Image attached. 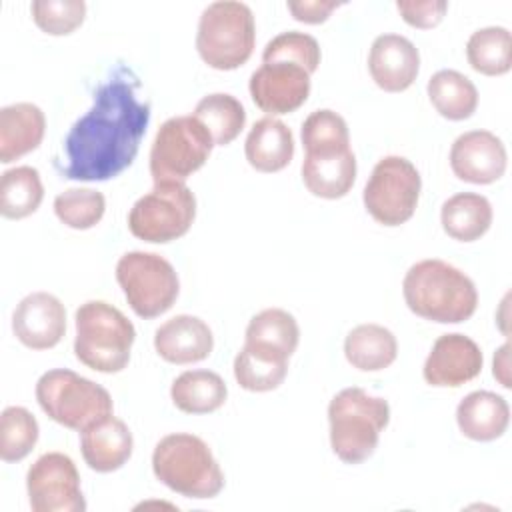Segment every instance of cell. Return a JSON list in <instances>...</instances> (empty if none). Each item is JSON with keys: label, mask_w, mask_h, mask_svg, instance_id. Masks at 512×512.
I'll return each instance as SVG.
<instances>
[{"label": "cell", "mask_w": 512, "mask_h": 512, "mask_svg": "<svg viewBox=\"0 0 512 512\" xmlns=\"http://www.w3.org/2000/svg\"><path fill=\"white\" fill-rule=\"evenodd\" d=\"M138 86L124 66L98 86L92 108L64 138L66 162L56 164L64 178L104 182L134 162L150 122V104L138 98Z\"/></svg>", "instance_id": "cell-1"}, {"label": "cell", "mask_w": 512, "mask_h": 512, "mask_svg": "<svg viewBox=\"0 0 512 512\" xmlns=\"http://www.w3.org/2000/svg\"><path fill=\"white\" fill-rule=\"evenodd\" d=\"M402 294L416 316L440 324L464 322L478 306L474 282L462 270L438 258L412 264L404 276Z\"/></svg>", "instance_id": "cell-2"}, {"label": "cell", "mask_w": 512, "mask_h": 512, "mask_svg": "<svg viewBox=\"0 0 512 512\" xmlns=\"http://www.w3.org/2000/svg\"><path fill=\"white\" fill-rule=\"evenodd\" d=\"M152 470L164 486L186 498H214L224 488V474L212 450L188 432L168 434L156 444Z\"/></svg>", "instance_id": "cell-3"}, {"label": "cell", "mask_w": 512, "mask_h": 512, "mask_svg": "<svg viewBox=\"0 0 512 512\" xmlns=\"http://www.w3.org/2000/svg\"><path fill=\"white\" fill-rule=\"evenodd\" d=\"M328 422L334 454L346 464H360L374 454L390 422V406L358 386L344 388L328 404Z\"/></svg>", "instance_id": "cell-4"}, {"label": "cell", "mask_w": 512, "mask_h": 512, "mask_svg": "<svg viewBox=\"0 0 512 512\" xmlns=\"http://www.w3.org/2000/svg\"><path fill=\"white\" fill-rule=\"evenodd\" d=\"M74 322V354L84 366L104 374L128 366L136 330L116 306L104 300H88L76 310Z\"/></svg>", "instance_id": "cell-5"}, {"label": "cell", "mask_w": 512, "mask_h": 512, "mask_svg": "<svg viewBox=\"0 0 512 512\" xmlns=\"http://www.w3.org/2000/svg\"><path fill=\"white\" fill-rule=\"evenodd\" d=\"M256 44L254 14L248 4L218 0L208 4L198 20L196 50L216 70H234L248 62Z\"/></svg>", "instance_id": "cell-6"}, {"label": "cell", "mask_w": 512, "mask_h": 512, "mask_svg": "<svg viewBox=\"0 0 512 512\" xmlns=\"http://www.w3.org/2000/svg\"><path fill=\"white\" fill-rule=\"evenodd\" d=\"M36 400L48 418L78 432L112 414L108 390L68 368L44 372L36 382Z\"/></svg>", "instance_id": "cell-7"}, {"label": "cell", "mask_w": 512, "mask_h": 512, "mask_svg": "<svg viewBox=\"0 0 512 512\" xmlns=\"http://www.w3.org/2000/svg\"><path fill=\"white\" fill-rule=\"evenodd\" d=\"M194 218L196 198L184 182H154L130 208L128 228L144 242L166 244L184 236Z\"/></svg>", "instance_id": "cell-8"}, {"label": "cell", "mask_w": 512, "mask_h": 512, "mask_svg": "<svg viewBox=\"0 0 512 512\" xmlns=\"http://www.w3.org/2000/svg\"><path fill=\"white\" fill-rule=\"evenodd\" d=\"M116 280L140 318H156L172 308L180 282L174 266L156 252L132 250L116 264Z\"/></svg>", "instance_id": "cell-9"}, {"label": "cell", "mask_w": 512, "mask_h": 512, "mask_svg": "<svg viewBox=\"0 0 512 512\" xmlns=\"http://www.w3.org/2000/svg\"><path fill=\"white\" fill-rule=\"evenodd\" d=\"M214 148L210 132L190 114L172 116L156 132L150 148L154 182H184L200 170Z\"/></svg>", "instance_id": "cell-10"}, {"label": "cell", "mask_w": 512, "mask_h": 512, "mask_svg": "<svg viewBox=\"0 0 512 512\" xmlns=\"http://www.w3.org/2000/svg\"><path fill=\"white\" fill-rule=\"evenodd\" d=\"M422 180L416 166L404 156H384L376 162L366 186L364 206L368 214L384 226H400L412 218Z\"/></svg>", "instance_id": "cell-11"}, {"label": "cell", "mask_w": 512, "mask_h": 512, "mask_svg": "<svg viewBox=\"0 0 512 512\" xmlns=\"http://www.w3.org/2000/svg\"><path fill=\"white\" fill-rule=\"evenodd\" d=\"M26 490L34 512L86 510L78 468L74 460L62 452H46L28 468Z\"/></svg>", "instance_id": "cell-12"}, {"label": "cell", "mask_w": 512, "mask_h": 512, "mask_svg": "<svg viewBox=\"0 0 512 512\" xmlns=\"http://www.w3.org/2000/svg\"><path fill=\"white\" fill-rule=\"evenodd\" d=\"M250 96L254 104L270 114H290L298 110L310 94V72L290 60L262 62L250 76Z\"/></svg>", "instance_id": "cell-13"}, {"label": "cell", "mask_w": 512, "mask_h": 512, "mask_svg": "<svg viewBox=\"0 0 512 512\" xmlns=\"http://www.w3.org/2000/svg\"><path fill=\"white\" fill-rule=\"evenodd\" d=\"M482 364L480 346L472 338L452 332L436 338L424 362L422 376L430 386L458 388L474 380L482 372Z\"/></svg>", "instance_id": "cell-14"}, {"label": "cell", "mask_w": 512, "mask_h": 512, "mask_svg": "<svg viewBox=\"0 0 512 512\" xmlns=\"http://www.w3.org/2000/svg\"><path fill=\"white\" fill-rule=\"evenodd\" d=\"M504 142L488 130L460 134L450 148L452 172L470 184H492L506 172Z\"/></svg>", "instance_id": "cell-15"}, {"label": "cell", "mask_w": 512, "mask_h": 512, "mask_svg": "<svg viewBox=\"0 0 512 512\" xmlns=\"http://www.w3.org/2000/svg\"><path fill=\"white\" fill-rule=\"evenodd\" d=\"M12 330L26 348H54L66 332V308L50 292H32L16 306Z\"/></svg>", "instance_id": "cell-16"}, {"label": "cell", "mask_w": 512, "mask_h": 512, "mask_svg": "<svg viewBox=\"0 0 512 512\" xmlns=\"http://www.w3.org/2000/svg\"><path fill=\"white\" fill-rule=\"evenodd\" d=\"M302 180L314 196L336 200L350 192L356 180V156L350 146L310 148L302 162Z\"/></svg>", "instance_id": "cell-17"}, {"label": "cell", "mask_w": 512, "mask_h": 512, "mask_svg": "<svg viewBox=\"0 0 512 512\" xmlns=\"http://www.w3.org/2000/svg\"><path fill=\"white\" fill-rule=\"evenodd\" d=\"M368 70L378 88L402 92L410 88L420 70L418 48L400 34H380L370 46Z\"/></svg>", "instance_id": "cell-18"}, {"label": "cell", "mask_w": 512, "mask_h": 512, "mask_svg": "<svg viewBox=\"0 0 512 512\" xmlns=\"http://www.w3.org/2000/svg\"><path fill=\"white\" fill-rule=\"evenodd\" d=\"M154 348L170 364H192L208 358L214 348V336L202 318L178 314L158 326Z\"/></svg>", "instance_id": "cell-19"}, {"label": "cell", "mask_w": 512, "mask_h": 512, "mask_svg": "<svg viewBox=\"0 0 512 512\" xmlns=\"http://www.w3.org/2000/svg\"><path fill=\"white\" fill-rule=\"evenodd\" d=\"M132 432L120 418L108 414L82 430L80 450L84 462L96 472H114L132 456Z\"/></svg>", "instance_id": "cell-20"}, {"label": "cell", "mask_w": 512, "mask_h": 512, "mask_svg": "<svg viewBox=\"0 0 512 512\" xmlns=\"http://www.w3.org/2000/svg\"><path fill=\"white\" fill-rule=\"evenodd\" d=\"M44 112L32 102H16L0 110V162L10 164L36 150L44 138Z\"/></svg>", "instance_id": "cell-21"}, {"label": "cell", "mask_w": 512, "mask_h": 512, "mask_svg": "<svg viewBox=\"0 0 512 512\" xmlns=\"http://www.w3.org/2000/svg\"><path fill=\"white\" fill-rule=\"evenodd\" d=\"M460 432L476 442H492L500 438L510 422L508 402L488 390H476L464 396L456 408Z\"/></svg>", "instance_id": "cell-22"}, {"label": "cell", "mask_w": 512, "mask_h": 512, "mask_svg": "<svg viewBox=\"0 0 512 512\" xmlns=\"http://www.w3.org/2000/svg\"><path fill=\"white\" fill-rule=\"evenodd\" d=\"M248 164L258 172H278L294 156L292 130L272 116L254 122L244 144Z\"/></svg>", "instance_id": "cell-23"}, {"label": "cell", "mask_w": 512, "mask_h": 512, "mask_svg": "<svg viewBox=\"0 0 512 512\" xmlns=\"http://www.w3.org/2000/svg\"><path fill=\"white\" fill-rule=\"evenodd\" d=\"M440 222L450 238L474 242L488 232L492 224V206L482 194L458 192L442 204Z\"/></svg>", "instance_id": "cell-24"}, {"label": "cell", "mask_w": 512, "mask_h": 512, "mask_svg": "<svg viewBox=\"0 0 512 512\" xmlns=\"http://www.w3.org/2000/svg\"><path fill=\"white\" fill-rule=\"evenodd\" d=\"M346 360L362 372L388 368L398 354L396 336L380 324H360L344 340Z\"/></svg>", "instance_id": "cell-25"}, {"label": "cell", "mask_w": 512, "mask_h": 512, "mask_svg": "<svg viewBox=\"0 0 512 512\" xmlns=\"http://www.w3.org/2000/svg\"><path fill=\"white\" fill-rule=\"evenodd\" d=\"M228 396L220 374L212 370H186L170 388L174 406L186 414H208L218 410Z\"/></svg>", "instance_id": "cell-26"}, {"label": "cell", "mask_w": 512, "mask_h": 512, "mask_svg": "<svg viewBox=\"0 0 512 512\" xmlns=\"http://www.w3.org/2000/svg\"><path fill=\"white\" fill-rule=\"evenodd\" d=\"M288 374V358L252 344H244L234 358V378L250 392L276 390Z\"/></svg>", "instance_id": "cell-27"}, {"label": "cell", "mask_w": 512, "mask_h": 512, "mask_svg": "<svg viewBox=\"0 0 512 512\" xmlns=\"http://www.w3.org/2000/svg\"><path fill=\"white\" fill-rule=\"evenodd\" d=\"M426 90L436 112L448 120H466L476 112L478 90L458 70H438L428 80Z\"/></svg>", "instance_id": "cell-28"}, {"label": "cell", "mask_w": 512, "mask_h": 512, "mask_svg": "<svg viewBox=\"0 0 512 512\" xmlns=\"http://www.w3.org/2000/svg\"><path fill=\"white\" fill-rule=\"evenodd\" d=\"M44 198L40 172L32 166H16L2 172L0 178V214L20 220L34 214Z\"/></svg>", "instance_id": "cell-29"}, {"label": "cell", "mask_w": 512, "mask_h": 512, "mask_svg": "<svg viewBox=\"0 0 512 512\" xmlns=\"http://www.w3.org/2000/svg\"><path fill=\"white\" fill-rule=\"evenodd\" d=\"M300 340V328L296 318L282 308H266L252 316L246 328L244 344L260 346L290 358Z\"/></svg>", "instance_id": "cell-30"}, {"label": "cell", "mask_w": 512, "mask_h": 512, "mask_svg": "<svg viewBox=\"0 0 512 512\" xmlns=\"http://www.w3.org/2000/svg\"><path fill=\"white\" fill-rule=\"evenodd\" d=\"M192 116L210 132L214 146L230 144L246 124V110L240 100L224 92L204 96Z\"/></svg>", "instance_id": "cell-31"}, {"label": "cell", "mask_w": 512, "mask_h": 512, "mask_svg": "<svg viewBox=\"0 0 512 512\" xmlns=\"http://www.w3.org/2000/svg\"><path fill=\"white\" fill-rule=\"evenodd\" d=\"M468 64L486 76L506 74L512 66V36L504 26H486L466 42Z\"/></svg>", "instance_id": "cell-32"}, {"label": "cell", "mask_w": 512, "mask_h": 512, "mask_svg": "<svg viewBox=\"0 0 512 512\" xmlns=\"http://www.w3.org/2000/svg\"><path fill=\"white\" fill-rule=\"evenodd\" d=\"M38 422L22 406H8L0 416V458L18 462L26 458L38 442Z\"/></svg>", "instance_id": "cell-33"}, {"label": "cell", "mask_w": 512, "mask_h": 512, "mask_svg": "<svg viewBox=\"0 0 512 512\" xmlns=\"http://www.w3.org/2000/svg\"><path fill=\"white\" fill-rule=\"evenodd\" d=\"M106 210L104 194L92 188H68L54 198V212L62 224L74 230L96 226Z\"/></svg>", "instance_id": "cell-34"}, {"label": "cell", "mask_w": 512, "mask_h": 512, "mask_svg": "<svg viewBox=\"0 0 512 512\" xmlns=\"http://www.w3.org/2000/svg\"><path fill=\"white\" fill-rule=\"evenodd\" d=\"M36 26L52 36L74 32L86 16L84 0H34L30 4Z\"/></svg>", "instance_id": "cell-35"}, {"label": "cell", "mask_w": 512, "mask_h": 512, "mask_svg": "<svg viewBox=\"0 0 512 512\" xmlns=\"http://www.w3.org/2000/svg\"><path fill=\"white\" fill-rule=\"evenodd\" d=\"M290 60L302 64L310 74L320 64V46L314 36L298 30H288L274 36L262 52V62Z\"/></svg>", "instance_id": "cell-36"}, {"label": "cell", "mask_w": 512, "mask_h": 512, "mask_svg": "<svg viewBox=\"0 0 512 512\" xmlns=\"http://www.w3.org/2000/svg\"><path fill=\"white\" fill-rule=\"evenodd\" d=\"M302 144L304 150L320 146H350L348 124L330 108L314 110L302 122Z\"/></svg>", "instance_id": "cell-37"}, {"label": "cell", "mask_w": 512, "mask_h": 512, "mask_svg": "<svg viewBox=\"0 0 512 512\" xmlns=\"http://www.w3.org/2000/svg\"><path fill=\"white\" fill-rule=\"evenodd\" d=\"M398 12L402 18L414 28H432L440 24L448 10V2L444 0H398Z\"/></svg>", "instance_id": "cell-38"}, {"label": "cell", "mask_w": 512, "mask_h": 512, "mask_svg": "<svg viewBox=\"0 0 512 512\" xmlns=\"http://www.w3.org/2000/svg\"><path fill=\"white\" fill-rule=\"evenodd\" d=\"M286 6L298 22L320 24L330 16V12L334 8L342 6V2H336V0H290Z\"/></svg>", "instance_id": "cell-39"}, {"label": "cell", "mask_w": 512, "mask_h": 512, "mask_svg": "<svg viewBox=\"0 0 512 512\" xmlns=\"http://www.w3.org/2000/svg\"><path fill=\"white\" fill-rule=\"evenodd\" d=\"M508 354H510V344L506 342L504 346L498 348V352L494 354V368H492V374L494 378L504 386V388H510V376H508Z\"/></svg>", "instance_id": "cell-40"}]
</instances>
